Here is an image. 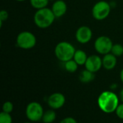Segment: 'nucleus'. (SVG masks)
<instances>
[{
	"label": "nucleus",
	"mask_w": 123,
	"mask_h": 123,
	"mask_svg": "<svg viewBox=\"0 0 123 123\" xmlns=\"http://www.w3.org/2000/svg\"><path fill=\"white\" fill-rule=\"evenodd\" d=\"M75 51V47L68 41L59 42L55 46L54 50L55 57L62 62L72 59Z\"/></svg>",
	"instance_id": "7ed1b4c3"
},
{
	"label": "nucleus",
	"mask_w": 123,
	"mask_h": 123,
	"mask_svg": "<svg viewBox=\"0 0 123 123\" xmlns=\"http://www.w3.org/2000/svg\"><path fill=\"white\" fill-rule=\"evenodd\" d=\"M120 80H121V81L123 82V69L121 70V72H120Z\"/></svg>",
	"instance_id": "b1692460"
},
{
	"label": "nucleus",
	"mask_w": 123,
	"mask_h": 123,
	"mask_svg": "<svg viewBox=\"0 0 123 123\" xmlns=\"http://www.w3.org/2000/svg\"><path fill=\"white\" fill-rule=\"evenodd\" d=\"M84 66L86 70L96 73L102 67V58L97 54L91 55L88 57Z\"/></svg>",
	"instance_id": "1a4fd4ad"
},
{
	"label": "nucleus",
	"mask_w": 123,
	"mask_h": 123,
	"mask_svg": "<svg viewBox=\"0 0 123 123\" xmlns=\"http://www.w3.org/2000/svg\"><path fill=\"white\" fill-rule=\"evenodd\" d=\"M66 103L65 96L61 93H53L48 99V104L53 109H61Z\"/></svg>",
	"instance_id": "9d476101"
},
{
	"label": "nucleus",
	"mask_w": 123,
	"mask_h": 123,
	"mask_svg": "<svg viewBox=\"0 0 123 123\" xmlns=\"http://www.w3.org/2000/svg\"><path fill=\"white\" fill-rule=\"evenodd\" d=\"M15 1H25L26 0H15Z\"/></svg>",
	"instance_id": "a878e982"
},
{
	"label": "nucleus",
	"mask_w": 123,
	"mask_h": 123,
	"mask_svg": "<svg viewBox=\"0 0 123 123\" xmlns=\"http://www.w3.org/2000/svg\"><path fill=\"white\" fill-rule=\"evenodd\" d=\"M115 112H116L117 116L119 118H120L121 120H123V103L118 105Z\"/></svg>",
	"instance_id": "4be33fe9"
},
{
	"label": "nucleus",
	"mask_w": 123,
	"mask_h": 123,
	"mask_svg": "<svg viewBox=\"0 0 123 123\" xmlns=\"http://www.w3.org/2000/svg\"><path fill=\"white\" fill-rule=\"evenodd\" d=\"M87 58H88V56L84 50H81V49L76 50L74 57H73V59L79 66L84 65L86 62Z\"/></svg>",
	"instance_id": "ddd939ff"
},
{
	"label": "nucleus",
	"mask_w": 123,
	"mask_h": 123,
	"mask_svg": "<svg viewBox=\"0 0 123 123\" xmlns=\"http://www.w3.org/2000/svg\"><path fill=\"white\" fill-rule=\"evenodd\" d=\"M111 8L112 7L110 5V3L106 1L102 0L97 1L92 7V16L97 20H104L110 15Z\"/></svg>",
	"instance_id": "39448f33"
},
{
	"label": "nucleus",
	"mask_w": 123,
	"mask_h": 123,
	"mask_svg": "<svg viewBox=\"0 0 123 123\" xmlns=\"http://www.w3.org/2000/svg\"><path fill=\"white\" fill-rule=\"evenodd\" d=\"M111 53L113 54L117 57L122 56L123 55V46L120 43L113 44L112 50H111Z\"/></svg>",
	"instance_id": "a211bd4d"
},
{
	"label": "nucleus",
	"mask_w": 123,
	"mask_h": 123,
	"mask_svg": "<svg viewBox=\"0 0 123 123\" xmlns=\"http://www.w3.org/2000/svg\"><path fill=\"white\" fill-rule=\"evenodd\" d=\"M37 43V38L35 34L32 32L25 30L19 33L16 38L17 46L25 50H28L34 48Z\"/></svg>",
	"instance_id": "20e7f679"
},
{
	"label": "nucleus",
	"mask_w": 123,
	"mask_h": 123,
	"mask_svg": "<svg viewBox=\"0 0 123 123\" xmlns=\"http://www.w3.org/2000/svg\"><path fill=\"white\" fill-rule=\"evenodd\" d=\"M25 113L27 119L30 121L35 123L42 120L44 111L42 105L40 103L37 101H32L27 104Z\"/></svg>",
	"instance_id": "423d86ee"
},
{
	"label": "nucleus",
	"mask_w": 123,
	"mask_h": 123,
	"mask_svg": "<svg viewBox=\"0 0 123 123\" xmlns=\"http://www.w3.org/2000/svg\"><path fill=\"white\" fill-rule=\"evenodd\" d=\"M8 17H9V14H8L7 11L5 9L1 10V12H0V26L1 27L2 26V23L4 21L7 20Z\"/></svg>",
	"instance_id": "412c9836"
},
{
	"label": "nucleus",
	"mask_w": 123,
	"mask_h": 123,
	"mask_svg": "<svg viewBox=\"0 0 123 123\" xmlns=\"http://www.w3.org/2000/svg\"><path fill=\"white\" fill-rule=\"evenodd\" d=\"M51 9L56 18L63 17L67 12V4L63 0H55L53 1Z\"/></svg>",
	"instance_id": "9b49d317"
},
{
	"label": "nucleus",
	"mask_w": 123,
	"mask_h": 123,
	"mask_svg": "<svg viewBox=\"0 0 123 123\" xmlns=\"http://www.w3.org/2000/svg\"><path fill=\"white\" fill-rule=\"evenodd\" d=\"M30 123V122H26V123Z\"/></svg>",
	"instance_id": "cd10ccee"
},
{
	"label": "nucleus",
	"mask_w": 123,
	"mask_h": 123,
	"mask_svg": "<svg viewBox=\"0 0 123 123\" xmlns=\"http://www.w3.org/2000/svg\"><path fill=\"white\" fill-rule=\"evenodd\" d=\"M102 58V67L107 70H113L117 65V57L111 52L103 55Z\"/></svg>",
	"instance_id": "f8f14e48"
},
{
	"label": "nucleus",
	"mask_w": 123,
	"mask_h": 123,
	"mask_svg": "<svg viewBox=\"0 0 123 123\" xmlns=\"http://www.w3.org/2000/svg\"><path fill=\"white\" fill-rule=\"evenodd\" d=\"M55 18L56 17L54 15L52 9L48 7L37 9L33 17L35 25L42 29H45L51 26Z\"/></svg>",
	"instance_id": "f03ea898"
},
{
	"label": "nucleus",
	"mask_w": 123,
	"mask_h": 123,
	"mask_svg": "<svg viewBox=\"0 0 123 123\" xmlns=\"http://www.w3.org/2000/svg\"><path fill=\"white\" fill-rule=\"evenodd\" d=\"M60 123H79L73 117H66L64 119H63Z\"/></svg>",
	"instance_id": "5701e85b"
},
{
	"label": "nucleus",
	"mask_w": 123,
	"mask_h": 123,
	"mask_svg": "<svg viewBox=\"0 0 123 123\" xmlns=\"http://www.w3.org/2000/svg\"><path fill=\"white\" fill-rule=\"evenodd\" d=\"M49 1H55V0H49Z\"/></svg>",
	"instance_id": "bb28decb"
},
{
	"label": "nucleus",
	"mask_w": 123,
	"mask_h": 123,
	"mask_svg": "<svg viewBox=\"0 0 123 123\" xmlns=\"http://www.w3.org/2000/svg\"><path fill=\"white\" fill-rule=\"evenodd\" d=\"M94 46L97 53L105 55L111 52L113 43L110 37L107 36H100L95 40Z\"/></svg>",
	"instance_id": "0eeeda50"
},
{
	"label": "nucleus",
	"mask_w": 123,
	"mask_h": 123,
	"mask_svg": "<svg viewBox=\"0 0 123 123\" xmlns=\"http://www.w3.org/2000/svg\"><path fill=\"white\" fill-rule=\"evenodd\" d=\"M64 63V68L65 70L68 72H71V73H73V72H75L77 70H78V67H79V65L75 62V60L74 59H70L68 61H66Z\"/></svg>",
	"instance_id": "dca6fc26"
},
{
	"label": "nucleus",
	"mask_w": 123,
	"mask_h": 123,
	"mask_svg": "<svg viewBox=\"0 0 123 123\" xmlns=\"http://www.w3.org/2000/svg\"><path fill=\"white\" fill-rule=\"evenodd\" d=\"M92 30L89 27L86 25H82L76 30L75 37L79 43L86 44L92 40Z\"/></svg>",
	"instance_id": "6e6552de"
},
{
	"label": "nucleus",
	"mask_w": 123,
	"mask_h": 123,
	"mask_svg": "<svg viewBox=\"0 0 123 123\" xmlns=\"http://www.w3.org/2000/svg\"><path fill=\"white\" fill-rule=\"evenodd\" d=\"M0 123H12V117L10 114L1 112L0 114Z\"/></svg>",
	"instance_id": "6ab92c4d"
},
{
	"label": "nucleus",
	"mask_w": 123,
	"mask_h": 123,
	"mask_svg": "<svg viewBox=\"0 0 123 123\" xmlns=\"http://www.w3.org/2000/svg\"><path fill=\"white\" fill-rule=\"evenodd\" d=\"M95 78V73L92 72L86 69L82 70L79 75V80L84 83H89L94 80Z\"/></svg>",
	"instance_id": "4468645a"
},
{
	"label": "nucleus",
	"mask_w": 123,
	"mask_h": 123,
	"mask_svg": "<svg viewBox=\"0 0 123 123\" xmlns=\"http://www.w3.org/2000/svg\"><path fill=\"white\" fill-rule=\"evenodd\" d=\"M14 109V106L13 104L11 101H6L4 103L3 106H2V112H6V113H11L13 111Z\"/></svg>",
	"instance_id": "aec40b11"
},
{
	"label": "nucleus",
	"mask_w": 123,
	"mask_h": 123,
	"mask_svg": "<svg viewBox=\"0 0 123 123\" xmlns=\"http://www.w3.org/2000/svg\"><path fill=\"white\" fill-rule=\"evenodd\" d=\"M49 1V0H30L31 6L37 10L47 7Z\"/></svg>",
	"instance_id": "f3484780"
},
{
	"label": "nucleus",
	"mask_w": 123,
	"mask_h": 123,
	"mask_svg": "<svg viewBox=\"0 0 123 123\" xmlns=\"http://www.w3.org/2000/svg\"><path fill=\"white\" fill-rule=\"evenodd\" d=\"M97 104L102 112L110 114L116 111L119 105V98L113 91H105L99 96Z\"/></svg>",
	"instance_id": "f257e3e1"
},
{
	"label": "nucleus",
	"mask_w": 123,
	"mask_h": 123,
	"mask_svg": "<svg viewBox=\"0 0 123 123\" xmlns=\"http://www.w3.org/2000/svg\"><path fill=\"white\" fill-rule=\"evenodd\" d=\"M56 119V114L54 110L50 109L44 112L42 120L44 123H53Z\"/></svg>",
	"instance_id": "2eb2a0df"
},
{
	"label": "nucleus",
	"mask_w": 123,
	"mask_h": 123,
	"mask_svg": "<svg viewBox=\"0 0 123 123\" xmlns=\"http://www.w3.org/2000/svg\"><path fill=\"white\" fill-rule=\"evenodd\" d=\"M120 95V99H121V100H122V101H123V88L121 90Z\"/></svg>",
	"instance_id": "393cba45"
}]
</instances>
